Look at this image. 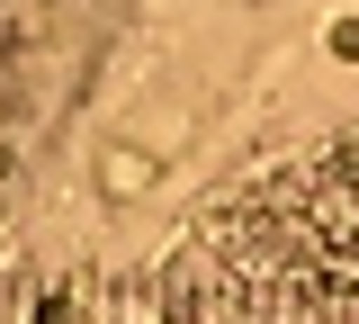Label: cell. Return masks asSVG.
<instances>
[{"label": "cell", "instance_id": "6da1fadb", "mask_svg": "<svg viewBox=\"0 0 359 324\" xmlns=\"http://www.w3.org/2000/svg\"><path fill=\"white\" fill-rule=\"evenodd\" d=\"M153 297L162 324H359V127L207 189Z\"/></svg>", "mask_w": 359, "mask_h": 324}]
</instances>
